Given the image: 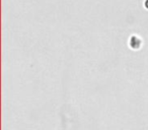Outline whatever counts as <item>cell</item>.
<instances>
[{"mask_svg": "<svg viewBox=\"0 0 148 130\" xmlns=\"http://www.w3.org/2000/svg\"><path fill=\"white\" fill-rule=\"evenodd\" d=\"M142 45V40L140 39L137 36H132L130 38V42H129V46L132 48L133 50H139L141 48Z\"/></svg>", "mask_w": 148, "mask_h": 130, "instance_id": "6da1fadb", "label": "cell"}, {"mask_svg": "<svg viewBox=\"0 0 148 130\" xmlns=\"http://www.w3.org/2000/svg\"><path fill=\"white\" fill-rule=\"evenodd\" d=\"M144 5H145V7H146V8H148V0H146V1H145V3H144Z\"/></svg>", "mask_w": 148, "mask_h": 130, "instance_id": "7a4b0ae2", "label": "cell"}]
</instances>
